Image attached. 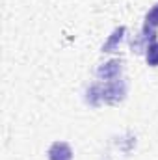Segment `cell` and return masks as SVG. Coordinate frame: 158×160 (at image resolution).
Instances as JSON below:
<instances>
[{"mask_svg":"<svg viewBox=\"0 0 158 160\" xmlns=\"http://www.w3.org/2000/svg\"><path fill=\"white\" fill-rule=\"evenodd\" d=\"M125 32H126V28H125V26H121V28H116V30H114V34L110 36V39L104 43L102 50H104V52H112V50L117 47L119 43H121V39H123V34H125Z\"/></svg>","mask_w":158,"mask_h":160,"instance_id":"5","label":"cell"},{"mask_svg":"<svg viewBox=\"0 0 158 160\" xmlns=\"http://www.w3.org/2000/svg\"><path fill=\"white\" fill-rule=\"evenodd\" d=\"M158 26V4L156 6H153V9L145 15V26H143V34H147V36H151V38H155L156 34H155V28Z\"/></svg>","mask_w":158,"mask_h":160,"instance_id":"4","label":"cell"},{"mask_svg":"<svg viewBox=\"0 0 158 160\" xmlns=\"http://www.w3.org/2000/svg\"><path fill=\"white\" fill-rule=\"evenodd\" d=\"M101 89H102V101L104 102L117 104V102H121L125 99V95H126V82L121 80V78L110 80L108 84L101 86Z\"/></svg>","mask_w":158,"mask_h":160,"instance_id":"1","label":"cell"},{"mask_svg":"<svg viewBox=\"0 0 158 160\" xmlns=\"http://www.w3.org/2000/svg\"><path fill=\"white\" fill-rule=\"evenodd\" d=\"M121 75V62L119 60H112L108 63H102L97 69V77L101 80H117Z\"/></svg>","mask_w":158,"mask_h":160,"instance_id":"3","label":"cell"},{"mask_svg":"<svg viewBox=\"0 0 158 160\" xmlns=\"http://www.w3.org/2000/svg\"><path fill=\"white\" fill-rule=\"evenodd\" d=\"M47 155H48V160H73V149L65 142H54L48 147Z\"/></svg>","mask_w":158,"mask_h":160,"instance_id":"2","label":"cell"},{"mask_svg":"<svg viewBox=\"0 0 158 160\" xmlns=\"http://www.w3.org/2000/svg\"><path fill=\"white\" fill-rule=\"evenodd\" d=\"M147 63L153 65V67L158 65V41H153L147 47Z\"/></svg>","mask_w":158,"mask_h":160,"instance_id":"6","label":"cell"}]
</instances>
